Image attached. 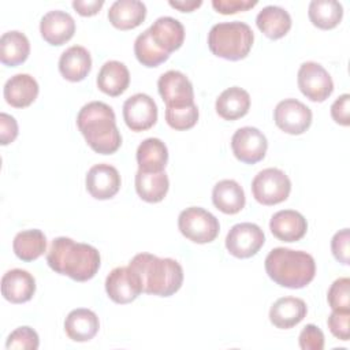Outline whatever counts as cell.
<instances>
[{"label":"cell","instance_id":"cell-1","mask_svg":"<svg viewBox=\"0 0 350 350\" xmlns=\"http://www.w3.org/2000/svg\"><path fill=\"white\" fill-rule=\"evenodd\" d=\"M46 262L56 273L66 275L75 282H86L97 273L101 257L92 245L57 237L46 253Z\"/></svg>","mask_w":350,"mask_h":350},{"label":"cell","instance_id":"cell-2","mask_svg":"<svg viewBox=\"0 0 350 350\" xmlns=\"http://www.w3.org/2000/svg\"><path fill=\"white\" fill-rule=\"evenodd\" d=\"M77 124L86 144L100 154H112L122 145L113 109L103 101L85 104L77 116Z\"/></svg>","mask_w":350,"mask_h":350},{"label":"cell","instance_id":"cell-3","mask_svg":"<svg viewBox=\"0 0 350 350\" xmlns=\"http://www.w3.org/2000/svg\"><path fill=\"white\" fill-rule=\"evenodd\" d=\"M129 267L137 272L142 291L157 297L175 294L183 283V269L174 258H160L150 253L135 254Z\"/></svg>","mask_w":350,"mask_h":350},{"label":"cell","instance_id":"cell-4","mask_svg":"<svg viewBox=\"0 0 350 350\" xmlns=\"http://www.w3.org/2000/svg\"><path fill=\"white\" fill-rule=\"evenodd\" d=\"M265 271L282 287L302 288L314 279L316 262L306 252L275 247L265 257Z\"/></svg>","mask_w":350,"mask_h":350},{"label":"cell","instance_id":"cell-5","mask_svg":"<svg viewBox=\"0 0 350 350\" xmlns=\"http://www.w3.org/2000/svg\"><path fill=\"white\" fill-rule=\"evenodd\" d=\"M253 41V30L247 23L239 21L216 23L208 33L211 52L231 62L245 59L252 49Z\"/></svg>","mask_w":350,"mask_h":350},{"label":"cell","instance_id":"cell-6","mask_svg":"<svg viewBox=\"0 0 350 350\" xmlns=\"http://www.w3.org/2000/svg\"><path fill=\"white\" fill-rule=\"evenodd\" d=\"M178 227L182 235L194 243H209L220 231L216 216L200 206L183 209L178 217Z\"/></svg>","mask_w":350,"mask_h":350},{"label":"cell","instance_id":"cell-7","mask_svg":"<svg viewBox=\"0 0 350 350\" xmlns=\"http://www.w3.org/2000/svg\"><path fill=\"white\" fill-rule=\"evenodd\" d=\"M291 191L290 178L279 168H265L252 180V193L262 205H276L287 200Z\"/></svg>","mask_w":350,"mask_h":350},{"label":"cell","instance_id":"cell-8","mask_svg":"<svg viewBox=\"0 0 350 350\" xmlns=\"http://www.w3.org/2000/svg\"><path fill=\"white\" fill-rule=\"evenodd\" d=\"M297 82L301 93L314 103L325 101L334 92L331 75L316 62H305L301 64Z\"/></svg>","mask_w":350,"mask_h":350},{"label":"cell","instance_id":"cell-9","mask_svg":"<svg viewBox=\"0 0 350 350\" xmlns=\"http://www.w3.org/2000/svg\"><path fill=\"white\" fill-rule=\"evenodd\" d=\"M264 231L254 223H238L232 226L226 237L228 253L237 258H249L262 247Z\"/></svg>","mask_w":350,"mask_h":350},{"label":"cell","instance_id":"cell-10","mask_svg":"<svg viewBox=\"0 0 350 350\" xmlns=\"http://www.w3.org/2000/svg\"><path fill=\"white\" fill-rule=\"evenodd\" d=\"M273 120L282 131L291 135H299L310 127L312 111L297 98H286L275 107Z\"/></svg>","mask_w":350,"mask_h":350},{"label":"cell","instance_id":"cell-11","mask_svg":"<svg viewBox=\"0 0 350 350\" xmlns=\"http://www.w3.org/2000/svg\"><path fill=\"white\" fill-rule=\"evenodd\" d=\"M234 156L245 164H256L265 157L268 149L267 137L256 127L246 126L238 129L231 138Z\"/></svg>","mask_w":350,"mask_h":350},{"label":"cell","instance_id":"cell-12","mask_svg":"<svg viewBox=\"0 0 350 350\" xmlns=\"http://www.w3.org/2000/svg\"><path fill=\"white\" fill-rule=\"evenodd\" d=\"M105 291L115 304H130L142 291V283L135 271L127 267L113 268L105 279Z\"/></svg>","mask_w":350,"mask_h":350},{"label":"cell","instance_id":"cell-13","mask_svg":"<svg viewBox=\"0 0 350 350\" xmlns=\"http://www.w3.org/2000/svg\"><path fill=\"white\" fill-rule=\"evenodd\" d=\"M157 89L165 107H185L194 103L193 85L180 71L170 70L161 74Z\"/></svg>","mask_w":350,"mask_h":350},{"label":"cell","instance_id":"cell-14","mask_svg":"<svg viewBox=\"0 0 350 350\" xmlns=\"http://www.w3.org/2000/svg\"><path fill=\"white\" fill-rule=\"evenodd\" d=\"M123 119L131 131H145L157 122V105L145 93L133 94L123 104Z\"/></svg>","mask_w":350,"mask_h":350},{"label":"cell","instance_id":"cell-15","mask_svg":"<svg viewBox=\"0 0 350 350\" xmlns=\"http://www.w3.org/2000/svg\"><path fill=\"white\" fill-rule=\"evenodd\" d=\"M86 190L96 200H109L120 189V175L111 164H96L86 174Z\"/></svg>","mask_w":350,"mask_h":350},{"label":"cell","instance_id":"cell-16","mask_svg":"<svg viewBox=\"0 0 350 350\" xmlns=\"http://www.w3.org/2000/svg\"><path fill=\"white\" fill-rule=\"evenodd\" d=\"M40 33L48 44L56 46L63 45L72 38L75 33V21L66 11H49L41 18Z\"/></svg>","mask_w":350,"mask_h":350},{"label":"cell","instance_id":"cell-17","mask_svg":"<svg viewBox=\"0 0 350 350\" xmlns=\"http://www.w3.org/2000/svg\"><path fill=\"white\" fill-rule=\"evenodd\" d=\"M36 293L34 276L21 268L7 271L1 278V294L12 304H25Z\"/></svg>","mask_w":350,"mask_h":350},{"label":"cell","instance_id":"cell-18","mask_svg":"<svg viewBox=\"0 0 350 350\" xmlns=\"http://www.w3.org/2000/svg\"><path fill=\"white\" fill-rule=\"evenodd\" d=\"M269 230L275 238L283 242H297L305 237L308 230L306 219L297 211L283 209L273 213Z\"/></svg>","mask_w":350,"mask_h":350},{"label":"cell","instance_id":"cell-19","mask_svg":"<svg viewBox=\"0 0 350 350\" xmlns=\"http://www.w3.org/2000/svg\"><path fill=\"white\" fill-rule=\"evenodd\" d=\"M153 42L168 55L179 49L185 41L183 25L172 16H160L149 27Z\"/></svg>","mask_w":350,"mask_h":350},{"label":"cell","instance_id":"cell-20","mask_svg":"<svg viewBox=\"0 0 350 350\" xmlns=\"http://www.w3.org/2000/svg\"><path fill=\"white\" fill-rule=\"evenodd\" d=\"M308 313L304 299L297 297H282L269 309V321L280 329H288L299 324Z\"/></svg>","mask_w":350,"mask_h":350},{"label":"cell","instance_id":"cell-21","mask_svg":"<svg viewBox=\"0 0 350 350\" xmlns=\"http://www.w3.org/2000/svg\"><path fill=\"white\" fill-rule=\"evenodd\" d=\"M100 328L97 314L85 308L71 310L64 320V331L74 342H88L93 339Z\"/></svg>","mask_w":350,"mask_h":350},{"label":"cell","instance_id":"cell-22","mask_svg":"<svg viewBox=\"0 0 350 350\" xmlns=\"http://www.w3.org/2000/svg\"><path fill=\"white\" fill-rule=\"evenodd\" d=\"M92 68V57L89 51L81 45L67 48L59 59V71L64 79L79 82L88 77Z\"/></svg>","mask_w":350,"mask_h":350},{"label":"cell","instance_id":"cell-23","mask_svg":"<svg viewBox=\"0 0 350 350\" xmlns=\"http://www.w3.org/2000/svg\"><path fill=\"white\" fill-rule=\"evenodd\" d=\"M146 16V5L139 0H116L108 10L111 25L119 30L138 27Z\"/></svg>","mask_w":350,"mask_h":350},{"label":"cell","instance_id":"cell-24","mask_svg":"<svg viewBox=\"0 0 350 350\" xmlns=\"http://www.w3.org/2000/svg\"><path fill=\"white\" fill-rule=\"evenodd\" d=\"M38 83L29 74H16L4 85V98L14 108L29 107L38 96Z\"/></svg>","mask_w":350,"mask_h":350},{"label":"cell","instance_id":"cell-25","mask_svg":"<svg viewBox=\"0 0 350 350\" xmlns=\"http://www.w3.org/2000/svg\"><path fill=\"white\" fill-rule=\"evenodd\" d=\"M130 83V72L124 63L118 60L105 62L97 75V88L111 96L116 97L126 92Z\"/></svg>","mask_w":350,"mask_h":350},{"label":"cell","instance_id":"cell-26","mask_svg":"<svg viewBox=\"0 0 350 350\" xmlns=\"http://www.w3.org/2000/svg\"><path fill=\"white\" fill-rule=\"evenodd\" d=\"M212 202L220 212L235 215L245 206V191L237 180L223 179L219 180L212 190Z\"/></svg>","mask_w":350,"mask_h":350},{"label":"cell","instance_id":"cell-27","mask_svg":"<svg viewBox=\"0 0 350 350\" xmlns=\"http://www.w3.org/2000/svg\"><path fill=\"white\" fill-rule=\"evenodd\" d=\"M215 108L224 120H237L249 112L250 96L239 86L228 88L219 94Z\"/></svg>","mask_w":350,"mask_h":350},{"label":"cell","instance_id":"cell-28","mask_svg":"<svg viewBox=\"0 0 350 350\" xmlns=\"http://www.w3.org/2000/svg\"><path fill=\"white\" fill-rule=\"evenodd\" d=\"M256 23L268 38L279 40L291 29V16L279 5H267L257 14Z\"/></svg>","mask_w":350,"mask_h":350},{"label":"cell","instance_id":"cell-29","mask_svg":"<svg viewBox=\"0 0 350 350\" xmlns=\"http://www.w3.org/2000/svg\"><path fill=\"white\" fill-rule=\"evenodd\" d=\"M168 161V149L159 138L144 139L137 149L138 170L146 172L164 171Z\"/></svg>","mask_w":350,"mask_h":350},{"label":"cell","instance_id":"cell-30","mask_svg":"<svg viewBox=\"0 0 350 350\" xmlns=\"http://www.w3.org/2000/svg\"><path fill=\"white\" fill-rule=\"evenodd\" d=\"M170 187L168 176L164 171L146 172L138 170L135 174V191L146 202H160Z\"/></svg>","mask_w":350,"mask_h":350},{"label":"cell","instance_id":"cell-31","mask_svg":"<svg viewBox=\"0 0 350 350\" xmlns=\"http://www.w3.org/2000/svg\"><path fill=\"white\" fill-rule=\"evenodd\" d=\"M30 53V42L27 37L18 31L11 30L0 37V60L8 67L22 64Z\"/></svg>","mask_w":350,"mask_h":350},{"label":"cell","instance_id":"cell-32","mask_svg":"<svg viewBox=\"0 0 350 350\" xmlns=\"http://www.w3.org/2000/svg\"><path fill=\"white\" fill-rule=\"evenodd\" d=\"M15 256L22 261H34L46 252V237L38 228L19 231L12 242Z\"/></svg>","mask_w":350,"mask_h":350},{"label":"cell","instance_id":"cell-33","mask_svg":"<svg viewBox=\"0 0 350 350\" xmlns=\"http://www.w3.org/2000/svg\"><path fill=\"white\" fill-rule=\"evenodd\" d=\"M308 15L313 26L321 30H329L340 23L343 7L336 0H313L309 4Z\"/></svg>","mask_w":350,"mask_h":350},{"label":"cell","instance_id":"cell-34","mask_svg":"<svg viewBox=\"0 0 350 350\" xmlns=\"http://www.w3.org/2000/svg\"><path fill=\"white\" fill-rule=\"evenodd\" d=\"M134 53L137 60L145 67H157L164 63L170 55L161 51L152 40L149 29L142 31L134 42Z\"/></svg>","mask_w":350,"mask_h":350},{"label":"cell","instance_id":"cell-35","mask_svg":"<svg viewBox=\"0 0 350 350\" xmlns=\"http://www.w3.org/2000/svg\"><path fill=\"white\" fill-rule=\"evenodd\" d=\"M197 120L198 108L194 103L185 107H165V122L174 130H189L196 126Z\"/></svg>","mask_w":350,"mask_h":350},{"label":"cell","instance_id":"cell-36","mask_svg":"<svg viewBox=\"0 0 350 350\" xmlns=\"http://www.w3.org/2000/svg\"><path fill=\"white\" fill-rule=\"evenodd\" d=\"M40 346V339H38V334L27 327H18L16 329H14L7 340H5V347L10 349H16V350H37Z\"/></svg>","mask_w":350,"mask_h":350},{"label":"cell","instance_id":"cell-37","mask_svg":"<svg viewBox=\"0 0 350 350\" xmlns=\"http://www.w3.org/2000/svg\"><path fill=\"white\" fill-rule=\"evenodd\" d=\"M350 279L339 278L336 279L328 290V304L332 310H350Z\"/></svg>","mask_w":350,"mask_h":350},{"label":"cell","instance_id":"cell-38","mask_svg":"<svg viewBox=\"0 0 350 350\" xmlns=\"http://www.w3.org/2000/svg\"><path fill=\"white\" fill-rule=\"evenodd\" d=\"M349 320H350V310H332V313L328 316V320H327L331 334L340 340H349V336H350Z\"/></svg>","mask_w":350,"mask_h":350},{"label":"cell","instance_id":"cell-39","mask_svg":"<svg viewBox=\"0 0 350 350\" xmlns=\"http://www.w3.org/2000/svg\"><path fill=\"white\" fill-rule=\"evenodd\" d=\"M298 342H299V347L302 350H323L324 349V334L317 325L308 324L301 331Z\"/></svg>","mask_w":350,"mask_h":350},{"label":"cell","instance_id":"cell-40","mask_svg":"<svg viewBox=\"0 0 350 350\" xmlns=\"http://www.w3.org/2000/svg\"><path fill=\"white\" fill-rule=\"evenodd\" d=\"M349 242H350V231H349V228H343V230L338 231L332 237V241H331L332 254L343 265H349L350 264Z\"/></svg>","mask_w":350,"mask_h":350},{"label":"cell","instance_id":"cell-41","mask_svg":"<svg viewBox=\"0 0 350 350\" xmlns=\"http://www.w3.org/2000/svg\"><path fill=\"white\" fill-rule=\"evenodd\" d=\"M213 8L223 14V15H230L235 14L239 11H247L257 5L256 0H212Z\"/></svg>","mask_w":350,"mask_h":350},{"label":"cell","instance_id":"cell-42","mask_svg":"<svg viewBox=\"0 0 350 350\" xmlns=\"http://www.w3.org/2000/svg\"><path fill=\"white\" fill-rule=\"evenodd\" d=\"M350 94L345 93L339 96L331 105V116L340 126L350 124Z\"/></svg>","mask_w":350,"mask_h":350},{"label":"cell","instance_id":"cell-43","mask_svg":"<svg viewBox=\"0 0 350 350\" xmlns=\"http://www.w3.org/2000/svg\"><path fill=\"white\" fill-rule=\"evenodd\" d=\"M18 137V123L14 116L1 112L0 113V144L8 145Z\"/></svg>","mask_w":350,"mask_h":350},{"label":"cell","instance_id":"cell-44","mask_svg":"<svg viewBox=\"0 0 350 350\" xmlns=\"http://www.w3.org/2000/svg\"><path fill=\"white\" fill-rule=\"evenodd\" d=\"M104 5L103 0H74L72 1V8L82 16H92L96 15L101 7Z\"/></svg>","mask_w":350,"mask_h":350},{"label":"cell","instance_id":"cell-45","mask_svg":"<svg viewBox=\"0 0 350 350\" xmlns=\"http://www.w3.org/2000/svg\"><path fill=\"white\" fill-rule=\"evenodd\" d=\"M168 4L172 7V8H176L182 12H191L193 10L198 8L202 1L201 0H179V1H174V0H170Z\"/></svg>","mask_w":350,"mask_h":350}]
</instances>
